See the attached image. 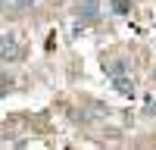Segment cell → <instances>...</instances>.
I'll return each instance as SVG.
<instances>
[{
	"mask_svg": "<svg viewBox=\"0 0 156 150\" xmlns=\"http://www.w3.org/2000/svg\"><path fill=\"white\" fill-rule=\"evenodd\" d=\"M97 9H100L97 0H81V3H78V16L81 19H97Z\"/></svg>",
	"mask_w": 156,
	"mask_h": 150,
	"instance_id": "3957f363",
	"label": "cell"
},
{
	"mask_svg": "<svg viewBox=\"0 0 156 150\" xmlns=\"http://www.w3.org/2000/svg\"><path fill=\"white\" fill-rule=\"evenodd\" d=\"M109 6H112L115 16H128L131 12V0H109Z\"/></svg>",
	"mask_w": 156,
	"mask_h": 150,
	"instance_id": "5b68a950",
	"label": "cell"
},
{
	"mask_svg": "<svg viewBox=\"0 0 156 150\" xmlns=\"http://www.w3.org/2000/svg\"><path fill=\"white\" fill-rule=\"evenodd\" d=\"M0 56H3L6 62H16V59L22 56V47H19V41H16V34H12V31L0 34Z\"/></svg>",
	"mask_w": 156,
	"mask_h": 150,
	"instance_id": "6da1fadb",
	"label": "cell"
},
{
	"mask_svg": "<svg viewBox=\"0 0 156 150\" xmlns=\"http://www.w3.org/2000/svg\"><path fill=\"white\" fill-rule=\"evenodd\" d=\"M144 112H147V116H156V100H147V109Z\"/></svg>",
	"mask_w": 156,
	"mask_h": 150,
	"instance_id": "52a82bcc",
	"label": "cell"
},
{
	"mask_svg": "<svg viewBox=\"0 0 156 150\" xmlns=\"http://www.w3.org/2000/svg\"><path fill=\"white\" fill-rule=\"evenodd\" d=\"M12 6H16V9L22 12V9H28V6H34V0H16V3H12Z\"/></svg>",
	"mask_w": 156,
	"mask_h": 150,
	"instance_id": "8992f818",
	"label": "cell"
},
{
	"mask_svg": "<svg viewBox=\"0 0 156 150\" xmlns=\"http://www.w3.org/2000/svg\"><path fill=\"white\" fill-rule=\"evenodd\" d=\"M103 72H106L109 78H112V75H125V72H128V62H125V59H112V62H103Z\"/></svg>",
	"mask_w": 156,
	"mask_h": 150,
	"instance_id": "277c9868",
	"label": "cell"
},
{
	"mask_svg": "<svg viewBox=\"0 0 156 150\" xmlns=\"http://www.w3.org/2000/svg\"><path fill=\"white\" fill-rule=\"evenodd\" d=\"M3 6H6V0H0V9H3Z\"/></svg>",
	"mask_w": 156,
	"mask_h": 150,
	"instance_id": "ba28073f",
	"label": "cell"
},
{
	"mask_svg": "<svg viewBox=\"0 0 156 150\" xmlns=\"http://www.w3.org/2000/svg\"><path fill=\"white\" fill-rule=\"evenodd\" d=\"M112 88L119 94H125V97H134V78H128V72L125 75H112Z\"/></svg>",
	"mask_w": 156,
	"mask_h": 150,
	"instance_id": "7a4b0ae2",
	"label": "cell"
}]
</instances>
